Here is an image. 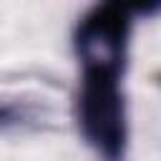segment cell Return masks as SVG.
<instances>
[{
	"instance_id": "cell-1",
	"label": "cell",
	"mask_w": 161,
	"mask_h": 161,
	"mask_svg": "<svg viewBox=\"0 0 161 161\" xmlns=\"http://www.w3.org/2000/svg\"><path fill=\"white\" fill-rule=\"evenodd\" d=\"M126 65L83 63L75 93V123L98 161H123L128 146V116L123 96Z\"/></svg>"
},
{
	"instance_id": "cell-2",
	"label": "cell",
	"mask_w": 161,
	"mask_h": 161,
	"mask_svg": "<svg viewBox=\"0 0 161 161\" xmlns=\"http://www.w3.org/2000/svg\"><path fill=\"white\" fill-rule=\"evenodd\" d=\"M133 30V10L121 3H98L80 15L73 30V50L78 63L126 65L128 40Z\"/></svg>"
}]
</instances>
